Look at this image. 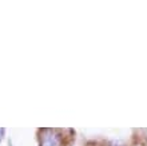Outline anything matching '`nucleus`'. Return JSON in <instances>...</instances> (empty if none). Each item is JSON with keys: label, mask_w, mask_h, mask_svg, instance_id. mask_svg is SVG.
<instances>
[{"label": "nucleus", "mask_w": 147, "mask_h": 146, "mask_svg": "<svg viewBox=\"0 0 147 146\" xmlns=\"http://www.w3.org/2000/svg\"><path fill=\"white\" fill-rule=\"evenodd\" d=\"M40 146H58V139H56V137H55L54 134L46 135V137L43 138Z\"/></svg>", "instance_id": "nucleus-1"}, {"label": "nucleus", "mask_w": 147, "mask_h": 146, "mask_svg": "<svg viewBox=\"0 0 147 146\" xmlns=\"http://www.w3.org/2000/svg\"><path fill=\"white\" fill-rule=\"evenodd\" d=\"M4 133H5V130H4V129H0V142H1V139H3V137H4Z\"/></svg>", "instance_id": "nucleus-2"}]
</instances>
